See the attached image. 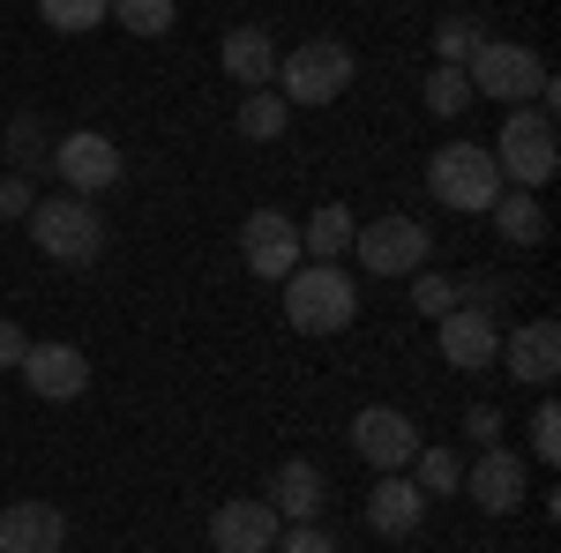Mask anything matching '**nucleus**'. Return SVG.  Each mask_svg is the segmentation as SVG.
<instances>
[{"label": "nucleus", "mask_w": 561, "mask_h": 553, "mask_svg": "<svg viewBox=\"0 0 561 553\" xmlns=\"http://www.w3.org/2000/svg\"><path fill=\"white\" fill-rule=\"evenodd\" d=\"M472 97H502V105H547L554 113V76H547V53H531L517 38H479V53L465 60Z\"/></svg>", "instance_id": "obj_1"}, {"label": "nucleus", "mask_w": 561, "mask_h": 553, "mask_svg": "<svg viewBox=\"0 0 561 553\" xmlns=\"http://www.w3.org/2000/svg\"><path fill=\"white\" fill-rule=\"evenodd\" d=\"M352 314H359V277H345L337 262H307L285 277V322L300 337H337L352 330Z\"/></svg>", "instance_id": "obj_2"}, {"label": "nucleus", "mask_w": 561, "mask_h": 553, "mask_svg": "<svg viewBox=\"0 0 561 553\" xmlns=\"http://www.w3.org/2000/svg\"><path fill=\"white\" fill-rule=\"evenodd\" d=\"M31 240H38L45 262H60V269H83V262L105 255V217L90 210L83 195H53V203H31Z\"/></svg>", "instance_id": "obj_3"}, {"label": "nucleus", "mask_w": 561, "mask_h": 553, "mask_svg": "<svg viewBox=\"0 0 561 553\" xmlns=\"http://www.w3.org/2000/svg\"><path fill=\"white\" fill-rule=\"evenodd\" d=\"M494 165H502V180L510 187H547L561 165V150H554V113L547 105H510V120H502V142H494Z\"/></svg>", "instance_id": "obj_4"}, {"label": "nucleus", "mask_w": 561, "mask_h": 553, "mask_svg": "<svg viewBox=\"0 0 561 553\" xmlns=\"http://www.w3.org/2000/svg\"><path fill=\"white\" fill-rule=\"evenodd\" d=\"M352 76H359V60H352V45H337V38H307L277 60L285 105H337L352 90Z\"/></svg>", "instance_id": "obj_5"}, {"label": "nucleus", "mask_w": 561, "mask_h": 553, "mask_svg": "<svg viewBox=\"0 0 561 553\" xmlns=\"http://www.w3.org/2000/svg\"><path fill=\"white\" fill-rule=\"evenodd\" d=\"M427 195L442 210H486L494 195H502V165H494V150H479V142H449V150H434L427 158Z\"/></svg>", "instance_id": "obj_6"}, {"label": "nucleus", "mask_w": 561, "mask_h": 553, "mask_svg": "<svg viewBox=\"0 0 561 553\" xmlns=\"http://www.w3.org/2000/svg\"><path fill=\"white\" fill-rule=\"evenodd\" d=\"M427 224L420 217H404V210H389V217H367L359 232H352V255H359V269L367 277H412L420 262H427Z\"/></svg>", "instance_id": "obj_7"}, {"label": "nucleus", "mask_w": 561, "mask_h": 553, "mask_svg": "<svg viewBox=\"0 0 561 553\" xmlns=\"http://www.w3.org/2000/svg\"><path fill=\"white\" fill-rule=\"evenodd\" d=\"M45 165H53L60 180H68V195H83V203H90V195H105V187L121 180V142H113V135H98V128H83V135H60Z\"/></svg>", "instance_id": "obj_8"}, {"label": "nucleus", "mask_w": 561, "mask_h": 553, "mask_svg": "<svg viewBox=\"0 0 561 553\" xmlns=\"http://www.w3.org/2000/svg\"><path fill=\"white\" fill-rule=\"evenodd\" d=\"M524 389H554L561 375V322L554 314H539V322H517V330H502V352H494Z\"/></svg>", "instance_id": "obj_9"}, {"label": "nucleus", "mask_w": 561, "mask_h": 553, "mask_svg": "<svg viewBox=\"0 0 561 553\" xmlns=\"http://www.w3.org/2000/svg\"><path fill=\"white\" fill-rule=\"evenodd\" d=\"M465 494H472L486 516H517V509H524V494H531V471H524L517 449L486 441V449H479V464L465 471Z\"/></svg>", "instance_id": "obj_10"}, {"label": "nucleus", "mask_w": 561, "mask_h": 553, "mask_svg": "<svg viewBox=\"0 0 561 553\" xmlns=\"http://www.w3.org/2000/svg\"><path fill=\"white\" fill-rule=\"evenodd\" d=\"M240 262H248L255 277H270V285L293 277V269H300V224L285 210H255L240 224Z\"/></svg>", "instance_id": "obj_11"}, {"label": "nucleus", "mask_w": 561, "mask_h": 553, "mask_svg": "<svg viewBox=\"0 0 561 553\" xmlns=\"http://www.w3.org/2000/svg\"><path fill=\"white\" fill-rule=\"evenodd\" d=\"M352 449H359L375 471H404L412 457H420V426L404 419L397 404H367V412L352 419Z\"/></svg>", "instance_id": "obj_12"}, {"label": "nucleus", "mask_w": 561, "mask_h": 553, "mask_svg": "<svg viewBox=\"0 0 561 553\" xmlns=\"http://www.w3.org/2000/svg\"><path fill=\"white\" fill-rule=\"evenodd\" d=\"M15 375L31 382V396H38V404H76V396L90 389V359L76 352V344H31Z\"/></svg>", "instance_id": "obj_13"}, {"label": "nucleus", "mask_w": 561, "mask_h": 553, "mask_svg": "<svg viewBox=\"0 0 561 553\" xmlns=\"http://www.w3.org/2000/svg\"><path fill=\"white\" fill-rule=\"evenodd\" d=\"M494 352H502V322H494V314H479V307H449V314H442V359H449L457 375L494 367Z\"/></svg>", "instance_id": "obj_14"}, {"label": "nucleus", "mask_w": 561, "mask_h": 553, "mask_svg": "<svg viewBox=\"0 0 561 553\" xmlns=\"http://www.w3.org/2000/svg\"><path fill=\"white\" fill-rule=\"evenodd\" d=\"M277 531H285V516L270 509V502H225V509L210 516V546L217 553H270Z\"/></svg>", "instance_id": "obj_15"}, {"label": "nucleus", "mask_w": 561, "mask_h": 553, "mask_svg": "<svg viewBox=\"0 0 561 553\" xmlns=\"http://www.w3.org/2000/svg\"><path fill=\"white\" fill-rule=\"evenodd\" d=\"M322 502H330V479H322V464L285 457V464L270 471V509L285 516V523H314V516H322Z\"/></svg>", "instance_id": "obj_16"}, {"label": "nucleus", "mask_w": 561, "mask_h": 553, "mask_svg": "<svg viewBox=\"0 0 561 553\" xmlns=\"http://www.w3.org/2000/svg\"><path fill=\"white\" fill-rule=\"evenodd\" d=\"M420 516H427V494L412 486V471H382L375 494H367V523H375L382 539H412Z\"/></svg>", "instance_id": "obj_17"}, {"label": "nucleus", "mask_w": 561, "mask_h": 553, "mask_svg": "<svg viewBox=\"0 0 561 553\" xmlns=\"http://www.w3.org/2000/svg\"><path fill=\"white\" fill-rule=\"evenodd\" d=\"M217 60H225V76H232L240 90H270V83H277V38H270L262 23H240V31H225Z\"/></svg>", "instance_id": "obj_18"}, {"label": "nucleus", "mask_w": 561, "mask_h": 553, "mask_svg": "<svg viewBox=\"0 0 561 553\" xmlns=\"http://www.w3.org/2000/svg\"><path fill=\"white\" fill-rule=\"evenodd\" d=\"M68 546V516L53 502H15L0 516V553H60Z\"/></svg>", "instance_id": "obj_19"}, {"label": "nucleus", "mask_w": 561, "mask_h": 553, "mask_svg": "<svg viewBox=\"0 0 561 553\" xmlns=\"http://www.w3.org/2000/svg\"><path fill=\"white\" fill-rule=\"evenodd\" d=\"M486 217H494V232H502L510 247H539V240H547V210H539L531 187H502V195L486 203Z\"/></svg>", "instance_id": "obj_20"}, {"label": "nucleus", "mask_w": 561, "mask_h": 553, "mask_svg": "<svg viewBox=\"0 0 561 553\" xmlns=\"http://www.w3.org/2000/svg\"><path fill=\"white\" fill-rule=\"evenodd\" d=\"M352 232H359V224H352V210H345V203H330V210H314V217L300 224V255L345 262V255H352Z\"/></svg>", "instance_id": "obj_21"}, {"label": "nucleus", "mask_w": 561, "mask_h": 553, "mask_svg": "<svg viewBox=\"0 0 561 553\" xmlns=\"http://www.w3.org/2000/svg\"><path fill=\"white\" fill-rule=\"evenodd\" d=\"M285 128H293V105L277 97V83H270V90H248V97H240V135H248V142H277Z\"/></svg>", "instance_id": "obj_22"}, {"label": "nucleus", "mask_w": 561, "mask_h": 553, "mask_svg": "<svg viewBox=\"0 0 561 553\" xmlns=\"http://www.w3.org/2000/svg\"><path fill=\"white\" fill-rule=\"evenodd\" d=\"M105 15H113L128 38H165V31H173V15H180V0H113Z\"/></svg>", "instance_id": "obj_23"}, {"label": "nucleus", "mask_w": 561, "mask_h": 553, "mask_svg": "<svg viewBox=\"0 0 561 553\" xmlns=\"http://www.w3.org/2000/svg\"><path fill=\"white\" fill-rule=\"evenodd\" d=\"M412 486H420V494H457V486H465V471H457V449H427V441H420V457H412Z\"/></svg>", "instance_id": "obj_24"}, {"label": "nucleus", "mask_w": 561, "mask_h": 553, "mask_svg": "<svg viewBox=\"0 0 561 553\" xmlns=\"http://www.w3.org/2000/svg\"><path fill=\"white\" fill-rule=\"evenodd\" d=\"M105 8H113V0H38V23L60 31V38H83V31L105 23Z\"/></svg>", "instance_id": "obj_25"}, {"label": "nucleus", "mask_w": 561, "mask_h": 553, "mask_svg": "<svg viewBox=\"0 0 561 553\" xmlns=\"http://www.w3.org/2000/svg\"><path fill=\"white\" fill-rule=\"evenodd\" d=\"M465 105H479V97H472V76H465V68H434V76H427V113L457 120Z\"/></svg>", "instance_id": "obj_26"}, {"label": "nucleus", "mask_w": 561, "mask_h": 553, "mask_svg": "<svg viewBox=\"0 0 561 553\" xmlns=\"http://www.w3.org/2000/svg\"><path fill=\"white\" fill-rule=\"evenodd\" d=\"M479 38H486V31H479V15H449V23L434 31V53H442V68H465V60L479 53Z\"/></svg>", "instance_id": "obj_27"}, {"label": "nucleus", "mask_w": 561, "mask_h": 553, "mask_svg": "<svg viewBox=\"0 0 561 553\" xmlns=\"http://www.w3.org/2000/svg\"><path fill=\"white\" fill-rule=\"evenodd\" d=\"M45 150H53V142H45L38 113H15V120H8V165L31 172V165H45Z\"/></svg>", "instance_id": "obj_28"}, {"label": "nucleus", "mask_w": 561, "mask_h": 553, "mask_svg": "<svg viewBox=\"0 0 561 553\" xmlns=\"http://www.w3.org/2000/svg\"><path fill=\"white\" fill-rule=\"evenodd\" d=\"M502 299H510V277H494V269H472V277H457V307L502 314Z\"/></svg>", "instance_id": "obj_29"}, {"label": "nucleus", "mask_w": 561, "mask_h": 553, "mask_svg": "<svg viewBox=\"0 0 561 553\" xmlns=\"http://www.w3.org/2000/svg\"><path fill=\"white\" fill-rule=\"evenodd\" d=\"M412 307H420L427 322H442V314L457 307V277H412Z\"/></svg>", "instance_id": "obj_30"}, {"label": "nucleus", "mask_w": 561, "mask_h": 553, "mask_svg": "<svg viewBox=\"0 0 561 553\" xmlns=\"http://www.w3.org/2000/svg\"><path fill=\"white\" fill-rule=\"evenodd\" d=\"M524 441H531V457H539V464H554V457H561V412H554V404H539V412H531V434H524Z\"/></svg>", "instance_id": "obj_31"}, {"label": "nucleus", "mask_w": 561, "mask_h": 553, "mask_svg": "<svg viewBox=\"0 0 561 553\" xmlns=\"http://www.w3.org/2000/svg\"><path fill=\"white\" fill-rule=\"evenodd\" d=\"M277 553H337V539H330L322 523H285V531H277Z\"/></svg>", "instance_id": "obj_32"}, {"label": "nucleus", "mask_w": 561, "mask_h": 553, "mask_svg": "<svg viewBox=\"0 0 561 553\" xmlns=\"http://www.w3.org/2000/svg\"><path fill=\"white\" fill-rule=\"evenodd\" d=\"M31 203H38L31 180H23V172H0V217H31Z\"/></svg>", "instance_id": "obj_33"}, {"label": "nucleus", "mask_w": 561, "mask_h": 553, "mask_svg": "<svg viewBox=\"0 0 561 553\" xmlns=\"http://www.w3.org/2000/svg\"><path fill=\"white\" fill-rule=\"evenodd\" d=\"M465 426H472L479 449H486V441H502V412H494V404H472V419H465Z\"/></svg>", "instance_id": "obj_34"}, {"label": "nucleus", "mask_w": 561, "mask_h": 553, "mask_svg": "<svg viewBox=\"0 0 561 553\" xmlns=\"http://www.w3.org/2000/svg\"><path fill=\"white\" fill-rule=\"evenodd\" d=\"M23 352H31V337H23V330L0 314V367H23Z\"/></svg>", "instance_id": "obj_35"}]
</instances>
